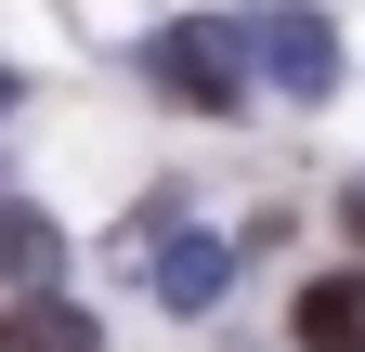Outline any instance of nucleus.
Wrapping results in <instances>:
<instances>
[{
  "mask_svg": "<svg viewBox=\"0 0 365 352\" xmlns=\"http://www.w3.org/2000/svg\"><path fill=\"white\" fill-rule=\"evenodd\" d=\"M144 78H157L170 105L222 118V105L248 92V39H235V26H209V14H182V26H157V39H144Z\"/></svg>",
  "mask_w": 365,
  "mask_h": 352,
  "instance_id": "f257e3e1",
  "label": "nucleus"
},
{
  "mask_svg": "<svg viewBox=\"0 0 365 352\" xmlns=\"http://www.w3.org/2000/svg\"><path fill=\"white\" fill-rule=\"evenodd\" d=\"M248 66H261L287 105H327V92H339V26L313 14V0H274V14H248Z\"/></svg>",
  "mask_w": 365,
  "mask_h": 352,
  "instance_id": "f03ea898",
  "label": "nucleus"
},
{
  "mask_svg": "<svg viewBox=\"0 0 365 352\" xmlns=\"http://www.w3.org/2000/svg\"><path fill=\"white\" fill-rule=\"evenodd\" d=\"M235 261L248 248H222V235H170L157 248V300H170V314H209V300L235 287Z\"/></svg>",
  "mask_w": 365,
  "mask_h": 352,
  "instance_id": "7ed1b4c3",
  "label": "nucleus"
},
{
  "mask_svg": "<svg viewBox=\"0 0 365 352\" xmlns=\"http://www.w3.org/2000/svg\"><path fill=\"white\" fill-rule=\"evenodd\" d=\"M0 274H14V300H53V274H66V235L39 222V209H0Z\"/></svg>",
  "mask_w": 365,
  "mask_h": 352,
  "instance_id": "20e7f679",
  "label": "nucleus"
},
{
  "mask_svg": "<svg viewBox=\"0 0 365 352\" xmlns=\"http://www.w3.org/2000/svg\"><path fill=\"white\" fill-rule=\"evenodd\" d=\"M0 352H105V339H91V314L53 287V300H14V314H0Z\"/></svg>",
  "mask_w": 365,
  "mask_h": 352,
  "instance_id": "39448f33",
  "label": "nucleus"
},
{
  "mask_svg": "<svg viewBox=\"0 0 365 352\" xmlns=\"http://www.w3.org/2000/svg\"><path fill=\"white\" fill-rule=\"evenodd\" d=\"M300 352H365V274L300 287Z\"/></svg>",
  "mask_w": 365,
  "mask_h": 352,
  "instance_id": "423d86ee",
  "label": "nucleus"
},
{
  "mask_svg": "<svg viewBox=\"0 0 365 352\" xmlns=\"http://www.w3.org/2000/svg\"><path fill=\"white\" fill-rule=\"evenodd\" d=\"M339 222H352V235H365V183H352V196H339Z\"/></svg>",
  "mask_w": 365,
  "mask_h": 352,
  "instance_id": "0eeeda50",
  "label": "nucleus"
},
{
  "mask_svg": "<svg viewBox=\"0 0 365 352\" xmlns=\"http://www.w3.org/2000/svg\"><path fill=\"white\" fill-rule=\"evenodd\" d=\"M0 92H14V66H0Z\"/></svg>",
  "mask_w": 365,
  "mask_h": 352,
  "instance_id": "6e6552de",
  "label": "nucleus"
}]
</instances>
